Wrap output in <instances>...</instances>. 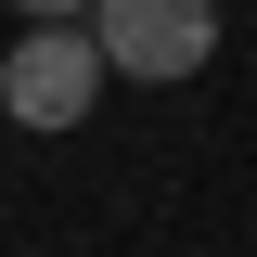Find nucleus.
Masks as SVG:
<instances>
[{
  "mask_svg": "<svg viewBox=\"0 0 257 257\" xmlns=\"http://www.w3.org/2000/svg\"><path fill=\"white\" fill-rule=\"evenodd\" d=\"M90 39L128 90H180L219 52V0H90Z\"/></svg>",
  "mask_w": 257,
  "mask_h": 257,
  "instance_id": "obj_1",
  "label": "nucleus"
},
{
  "mask_svg": "<svg viewBox=\"0 0 257 257\" xmlns=\"http://www.w3.org/2000/svg\"><path fill=\"white\" fill-rule=\"evenodd\" d=\"M103 77H116V64H103L90 13H77V26H26L13 52H0V116L13 128H77L103 103Z\"/></svg>",
  "mask_w": 257,
  "mask_h": 257,
  "instance_id": "obj_2",
  "label": "nucleus"
},
{
  "mask_svg": "<svg viewBox=\"0 0 257 257\" xmlns=\"http://www.w3.org/2000/svg\"><path fill=\"white\" fill-rule=\"evenodd\" d=\"M90 0H13V26H77Z\"/></svg>",
  "mask_w": 257,
  "mask_h": 257,
  "instance_id": "obj_3",
  "label": "nucleus"
}]
</instances>
